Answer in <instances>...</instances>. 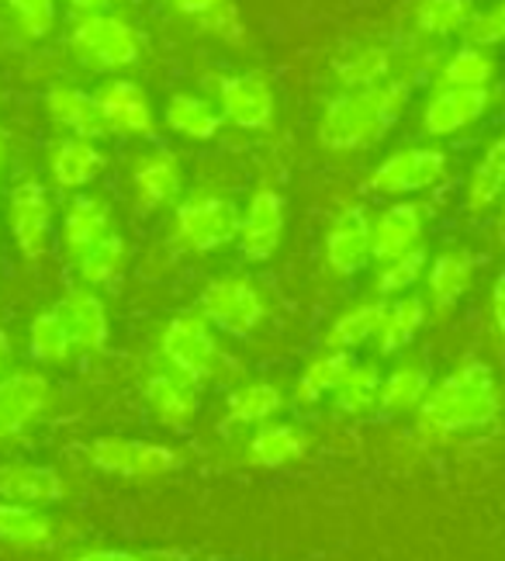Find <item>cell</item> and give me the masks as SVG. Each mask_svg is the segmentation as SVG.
Returning <instances> with one entry per match:
<instances>
[{
  "mask_svg": "<svg viewBox=\"0 0 505 561\" xmlns=\"http://www.w3.org/2000/svg\"><path fill=\"white\" fill-rule=\"evenodd\" d=\"M433 388V375L426 364L420 360H402L385 375L381 381V402L378 409L388 416H405V413H420V405L426 402Z\"/></svg>",
  "mask_w": 505,
  "mask_h": 561,
  "instance_id": "obj_30",
  "label": "cell"
},
{
  "mask_svg": "<svg viewBox=\"0 0 505 561\" xmlns=\"http://www.w3.org/2000/svg\"><path fill=\"white\" fill-rule=\"evenodd\" d=\"M70 561H149V558L125 551V548H87V551H77Z\"/></svg>",
  "mask_w": 505,
  "mask_h": 561,
  "instance_id": "obj_44",
  "label": "cell"
},
{
  "mask_svg": "<svg viewBox=\"0 0 505 561\" xmlns=\"http://www.w3.org/2000/svg\"><path fill=\"white\" fill-rule=\"evenodd\" d=\"M66 4H70L77 14H94V11H107L112 0H66Z\"/></svg>",
  "mask_w": 505,
  "mask_h": 561,
  "instance_id": "obj_48",
  "label": "cell"
},
{
  "mask_svg": "<svg viewBox=\"0 0 505 561\" xmlns=\"http://www.w3.org/2000/svg\"><path fill=\"white\" fill-rule=\"evenodd\" d=\"M218 112L236 128L263 133V128L274 125L277 98H274V88L260 73H236V77L218 80Z\"/></svg>",
  "mask_w": 505,
  "mask_h": 561,
  "instance_id": "obj_14",
  "label": "cell"
},
{
  "mask_svg": "<svg viewBox=\"0 0 505 561\" xmlns=\"http://www.w3.org/2000/svg\"><path fill=\"white\" fill-rule=\"evenodd\" d=\"M471 14V0H423L415 8V28L429 38H447L454 32H464Z\"/></svg>",
  "mask_w": 505,
  "mask_h": 561,
  "instance_id": "obj_40",
  "label": "cell"
},
{
  "mask_svg": "<svg viewBox=\"0 0 505 561\" xmlns=\"http://www.w3.org/2000/svg\"><path fill=\"white\" fill-rule=\"evenodd\" d=\"M492 319H495L498 336L505 340V271L495 277V285H492Z\"/></svg>",
  "mask_w": 505,
  "mask_h": 561,
  "instance_id": "obj_45",
  "label": "cell"
},
{
  "mask_svg": "<svg viewBox=\"0 0 505 561\" xmlns=\"http://www.w3.org/2000/svg\"><path fill=\"white\" fill-rule=\"evenodd\" d=\"M104 163L107 160L94 139L66 136L49 149V178L59 191L83 194V187H91L101 178Z\"/></svg>",
  "mask_w": 505,
  "mask_h": 561,
  "instance_id": "obj_22",
  "label": "cell"
},
{
  "mask_svg": "<svg viewBox=\"0 0 505 561\" xmlns=\"http://www.w3.org/2000/svg\"><path fill=\"white\" fill-rule=\"evenodd\" d=\"M429 271V256L426 250H412L405 256H394L388 264H378V274H375V295L378 298H399V295H412V288L420 285Z\"/></svg>",
  "mask_w": 505,
  "mask_h": 561,
  "instance_id": "obj_39",
  "label": "cell"
},
{
  "mask_svg": "<svg viewBox=\"0 0 505 561\" xmlns=\"http://www.w3.org/2000/svg\"><path fill=\"white\" fill-rule=\"evenodd\" d=\"M284 405H288V396H284L280 385L263 381V378L243 381V385H236L226 399V423L239 430L267 426L284 413Z\"/></svg>",
  "mask_w": 505,
  "mask_h": 561,
  "instance_id": "obj_23",
  "label": "cell"
},
{
  "mask_svg": "<svg viewBox=\"0 0 505 561\" xmlns=\"http://www.w3.org/2000/svg\"><path fill=\"white\" fill-rule=\"evenodd\" d=\"M131 191L142 208H163L177 205L184 191V170L181 160L170 149H152L136 167H131Z\"/></svg>",
  "mask_w": 505,
  "mask_h": 561,
  "instance_id": "obj_21",
  "label": "cell"
},
{
  "mask_svg": "<svg viewBox=\"0 0 505 561\" xmlns=\"http://www.w3.org/2000/svg\"><path fill=\"white\" fill-rule=\"evenodd\" d=\"M56 309L66 322V330L73 336L77 354H101L107 347V340H112V316H107L101 291L87 288L77 280L73 288H66Z\"/></svg>",
  "mask_w": 505,
  "mask_h": 561,
  "instance_id": "obj_16",
  "label": "cell"
},
{
  "mask_svg": "<svg viewBox=\"0 0 505 561\" xmlns=\"http://www.w3.org/2000/svg\"><path fill=\"white\" fill-rule=\"evenodd\" d=\"M56 541V524L46 510L0 500V545L18 551H42Z\"/></svg>",
  "mask_w": 505,
  "mask_h": 561,
  "instance_id": "obj_29",
  "label": "cell"
},
{
  "mask_svg": "<svg viewBox=\"0 0 505 561\" xmlns=\"http://www.w3.org/2000/svg\"><path fill=\"white\" fill-rule=\"evenodd\" d=\"M11 357H14V340H11V333L4 327H0V375H8Z\"/></svg>",
  "mask_w": 505,
  "mask_h": 561,
  "instance_id": "obj_47",
  "label": "cell"
},
{
  "mask_svg": "<svg viewBox=\"0 0 505 561\" xmlns=\"http://www.w3.org/2000/svg\"><path fill=\"white\" fill-rule=\"evenodd\" d=\"M73 267H77L80 285L94 288V291L115 288V285H118V277H122V271H125V240H122V232L107 236V240L97 243L91 253H83Z\"/></svg>",
  "mask_w": 505,
  "mask_h": 561,
  "instance_id": "obj_36",
  "label": "cell"
},
{
  "mask_svg": "<svg viewBox=\"0 0 505 561\" xmlns=\"http://www.w3.org/2000/svg\"><path fill=\"white\" fill-rule=\"evenodd\" d=\"M423 232H426V211L415 202H394L381 215L370 219V250H375V261L388 264L394 256H405L412 250L423 247Z\"/></svg>",
  "mask_w": 505,
  "mask_h": 561,
  "instance_id": "obj_18",
  "label": "cell"
},
{
  "mask_svg": "<svg viewBox=\"0 0 505 561\" xmlns=\"http://www.w3.org/2000/svg\"><path fill=\"white\" fill-rule=\"evenodd\" d=\"M173 8H177L181 14H187V18H202V14H208L211 8H218L222 0H170Z\"/></svg>",
  "mask_w": 505,
  "mask_h": 561,
  "instance_id": "obj_46",
  "label": "cell"
},
{
  "mask_svg": "<svg viewBox=\"0 0 505 561\" xmlns=\"http://www.w3.org/2000/svg\"><path fill=\"white\" fill-rule=\"evenodd\" d=\"M0 500L46 510L66 500V479L53 465L8 461L0 465Z\"/></svg>",
  "mask_w": 505,
  "mask_h": 561,
  "instance_id": "obj_20",
  "label": "cell"
},
{
  "mask_svg": "<svg viewBox=\"0 0 505 561\" xmlns=\"http://www.w3.org/2000/svg\"><path fill=\"white\" fill-rule=\"evenodd\" d=\"M502 409V392L492 364L460 360L450 375L433 381L426 402L415 413V426L426 440H450L485 430Z\"/></svg>",
  "mask_w": 505,
  "mask_h": 561,
  "instance_id": "obj_1",
  "label": "cell"
},
{
  "mask_svg": "<svg viewBox=\"0 0 505 561\" xmlns=\"http://www.w3.org/2000/svg\"><path fill=\"white\" fill-rule=\"evenodd\" d=\"M474 256L468 250H444L433 256L426 271V301L436 312H450L460 298L471 291Z\"/></svg>",
  "mask_w": 505,
  "mask_h": 561,
  "instance_id": "obj_26",
  "label": "cell"
},
{
  "mask_svg": "<svg viewBox=\"0 0 505 561\" xmlns=\"http://www.w3.org/2000/svg\"><path fill=\"white\" fill-rule=\"evenodd\" d=\"M447 178V153L433 146H409L399 153L385 157L375 174H370V191L385 198H405V194L429 191Z\"/></svg>",
  "mask_w": 505,
  "mask_h": 561,
  "instance_id": "obj_10",
  "label": "cell"
},
{
  "mask_svg": "<svg viewBox=\"0 0 505 561\" xmlns=\"http://www.w3.org/2000/svg\"><path fill=\"white\" fill-rule=\"evenodd\" d=\"M160 364L170 371H177L181 378L194 381L197 388L222 378L226 371V351L222 340L211 330V322L202 312H177L173 316L163 333H160Z\"/></svg>",
  "mask_w": 505,
  "mask_h": 561,
  "instance_id": "obj_3",
  "label": "cell"
},
{
  "mask_svg": "<svg viewBox=\"0 0 505 561\" xmlns=\"http://www.w3.org/2000/svg\"><path fill=\"white\" fill-rule=\"evenodd\" d=\"M354 360H357L354 354L329 351V347L322 354H315L301 368V375L295 378V402L298 405H319L322 399H333V392L346 378V371L354 368Z\"/></svg>",
  "mask_w": 505,
  "mask_h": 561,
  "instance_id": "obj_32",
  "label": "cell"
},
{
  "mask_svg": "<svg viewBox=\"0 0 505 561\" xmlns=\"http://www.w3.org/2000/svg\"><path fill=\"white\" fill-rule=\"evenodd\" d=\"M142 399L149 405L152 420H157L160 426L184 430V426L194 423L197 409H202V388L160 364V368H152L146 375V381H142Z\"/></svg>",
  "mask_w": 505,
  "mask_h": 561,
  "instance_id": "obj_15",
  "label": "cell"
},
{
  "mask_svg": "<svg viewBox=\"0 0 505 561\" xmlns=\"http://www.w3.org/2000/svg\"><path fill=\"white\" fill-rule=\"evenodd\" d=\"M87 458L101 474L125 482H157L181 468V450L157 440H136V437H97L87 450Z\"/></svg>",
  "mask_w": 505,
  "mask_h": 561,
  "instance_id": "obj_7",
  "label": "cell"
},
{
  "mask_svg": "<svg viewBox=\"0 0 505 561\" xmlns=\"http://www.w3.org/2000/svg\"><path fill=\"white\" fill-rule=\"evenodd\" d=\"M412 88L405 80H388L375 91H343L322 107L319 146L329 153H354L375 146L402 118Z\"/></svg>",
  "mask_w": 505,
  "mask_h": 561,
  "instance_id": "obj_2",
  "label": "cell"
},
{
  "mask_svg": "<svg viewBox=\"0 0 505 561\" xmlns=\"http://www.w3.org/2000/svg\"><path fill=\"white\" fill-rule=\"evenodd\" d=\"M505 194V136L495 139L485 157L478 160L474 174L468 181V208L471 211H485L492 208Z\"/></svg>",
  "mask_w": 505,
  "mask_h": 561,
  "instance_id": "obj_37",
  "label": "cell"
},
{
  "mask_svg": "<svg viewBox=\"0 0 505 561\" xmlns=\"http://www.w3.org/2000/svg\"><path fill=\"white\" fill-rule=\"evenodd\" d=\"M197 312H202L215 333L243 340L263 327L271 312V301L253 277L243 274H222L211 277L197 295Z\"/></svg>",
  "mask_w": 505,
  "mask_h": 561,
  "instance_id": "obj_5",
  "label": "cell"
},
{
  "mask_svg": "<svg viewBox=\"0 0 505 561\" xmlns=\"http://www.w3.org/2000/svg\"><path fill=\"white\" fill-rule=\"evenodd\" d=\"M18 28L32 38H46L56 28V0H8Z\"/></svg>",
  "mask_w": 505,
  "mask_h": 561,
  "instance_id": "obj_41",
  "label": "cell"
},
{
  "mask_svg": "<svg viewBox=\"0 0 505 561\" xmlns=\"http://www.w3.org/2000/svg\"><path fill=\"white\" fill-rule=\"evenodd\" d=\"M46 112L70 136L94 139V142L101 136H107V125L101 118L97 98L80 91V88H70V83H56V88H49V94H46Z\"/></svg>",
  "mask_w": 505,
  "mask_h": 561,
  "instance_id": "obj_25",
  "label": "cell"
},
{
  "mask_svg": "<svg viewBox=\"0 0 505 561\" xmlns=\"http://www.w3.org/2000/svg\"><path fill=\"white\" fill-rule=\"evenodd\" d=\"M309 450V434L295 423H267L256 426L253 437L246 440V458L256 468H284L305 458Z\"/></svg>",
  "mask_w": 505,
  "mask_h": 561,
  "instance_id": "obj_28",
  "label": "cell"
},
{
  "mask_svg": "<svg viewBox=\"0 0 505 561\" xmlns=\"http://www.w3.org/2000/svg\"><path fill=\"white\" fill-rule=\"evenodd\" d=\"M146 558H149V561H187V558L177 554V551H149Z\"/></svg>",
  "mask_w": 505,
  "mask_h": 561,
  "instance_id": "obj_49",
  "label": "cell"
},
{
  "mask_svg": "<svg viewBox=\"0 0 505 561\" xmlns=\"http://www.w3.org/2000/svg\"><path fill=\"white\" fill-rule=\"evenodd\" d=\"M94 98H97L107 133L125 136V139H149L157 133V112H152L149 94L136 80L112 77L94 91Z\"/></svg>",
  "mask_w": 505,
  "mask_h": 561,
  "instance_id": "obj_13",
  "label": "cell"
},
{
  "mask_svg": "<svg viewBox=\"0 0 505 561\" xmlns=\"http://www.w3.org/2000/svg\"><path fill=\"white\" fill-rule=\"evenodd\" d=\"M239 208L226 194H191L173 211V240L187 253H215L236 243L239 236Z\"/></svg>",
  "mask_w": 505,
  "mask_h": 561,
  "instance_id": "obj_6",
  "label": "cell"
},
{
  "mask_svg": "<svg viewBox=\"0 0 505 561\" xmlns=\"http://www.w3.org/2000/svg\"><path fill=\"white\" fill-rule=\"evenodd\" d=\"M115 215L112 205L97 194H73L70 205L62 211V226H59V243L66 256L77 264L83 253H91L97 243H104L107 236H115Z\"/></svg>",
  "mask_w": 505,
  "mask_h": 561,
  "instance_id": "obj_17",
  "label": "cell"
},
{
  "mask_svg": "<svg viewBox=\"0 0 505 561\" xmlns=\"http://www.w3.org/2000/svg\"><path fill=\"white\" fill-rule=\"evenodd\" d=\"M0 170H4V139H0Z\"/></svg>",
  "mask_w": 505,
  "mask_h": 561,
  "instance_id": "obj_50",
  "label": "cell"
},
{
  "mask_svg": "<svg viewBox=\"0 0 505 561\" xmlns=\"http://www.w3.org/2000/svg\"><path fill=\"white\" fill-rule=\"evenodd\" d=\"M381 368L375 360H354V368L346 371L340 388L333 392V405L343 416H367L375 413L381 402Z\"/></svg>",
  "mask_w": 505,
  "mask_h": 561,
  "instance_id": "obj_34",
  "label": "cell"
},
{
  "mask_svg": "<svg viewBox=\"0 0 505 561\" xmlns=\"http://www.w3.org/2000/svg\"><path fill=\"white\" fill-rule=\"evenodd\" d=\"M343 91H375L391 80V53L385 46H360L336 62Z\"/></svg>",
  "mask_w": 505,
  "mask_h": 561,
  "instance_id": "obj_35",
  "label": "cell"
},
{
  "mask_svg": "<svg viewBox=\"0 0 505 561\" xmlns=\"http://www.w3.org/2000/svg\"><path fill=\"white\" fill-rule=\"evenodd\" d=\"M492 104V91L489 88H436L423 107V133L426 136H454V133H464L468 125L481 122V115L489 112Z\"/></svg>",
  "mask_w": 505,
  "mask_h": 561,
  "instance_id": "obj_19",
  "label": "cell"
},
{
  "mask_svg": "<svg viewBox=\"0 0 505 561\" xmlns=\"http://www.w3.org/2000/svg\"><path fill=\"white\" fill-rule=\"evenodd\" d=\"M8 229L25 261H42L53 247V198L49 187L25 178L8 194Z\"/></svg>",
  "mask_w": 505,
  "mask_h": 561,
  "instance_id": "obj_8",
  "label": "cell"
},
{
  "mask_svg": "<svg viewBox=\"0 0 505 561\" xmlns=\"http://www.w3.org/2000/svg\"><path fill=\"white\" fill-rule=\"evenodd\" d=\"M163 122L170 133H177L191 142H208L218 136V128H222V112H218V104L202 98V94H173L163 107Z\"/></svg>",
  "mask_w": 505,
  "mask_h": 561,
  "instance_id": "obj_31",
  "label": "cell"
},
{
  "mask_svg": "<svg viewBox=\"0 0 505 561\" xmlns=\"http://www.w3.org/2000/svg\"><path fill=\"white\" fill-rule=\"evenodd\" d=\"M56 392L38 368L0 375V444H11L49 413Z\"/></svg>",
  "mask_w": 505,
  "mask_h": 561,
  "instance_id": "obj_9",
  "label": "cell"
},
{
  "mask_svg": "<svg viewBox=\"0 0 505 561\" xmlns=\"http://www.w3.org/2000/svg\"><path fill=\"white\" fill-rule=\"evenodd\" d=\"M426 319H429V301L423 295H399V298H388L385 301V319H381V330L375 347L381 357H394L402 354L405 347H412L415 336L426 330Z\"/></svg>",
  "mask_w": 505,
  "mask_h": 561,
  "instance_id": "obj_24",
  "label": "cell"
},
{
  "mask_svg": "<svg viewBox=\"0 0 505 561\" xmlns=\"http://www.w3.org/2000/svg\"><path fill=\"white\" fill-rule=\"evenodd\" d=\"M197 21H202V28H205V32H211V35H218V38H226V42H232V46H239V42L246 38V28H243V21H239V11L229 4V0H222V4L211 8L208 14H202Z\"/></svg>",
  "mask_w": 505,
  "mask_h": 561,
  "instance_id": "obj_43",
  "label": "cell"
},
{
  "mask_svg": "<svg viewBox=\"0 0 505 561\" xmlns=\"http://www.w3.org/2000/svg\"><path fill=\"white\" fill-rule=\"evenodd\" d=\"M381 319H385V298L375 295V298L354 301V306H346L333 322H329L325 347L329 351H346V354L367 347V343L378 340Z\"/></svg>",
  "mask_w": 505,
  "mask_h": 561,
  "instance_id": "obj_27",
  "label": "cell"
},
{
  "mask_svg": "<svg viewBox=\"0 0 505 561\" xmlns=\"http://www.w3.org/2000/svg\"><path fill=\"white\" fill-rule=\"evenodd\" d=\"M322 261H325L329 274H336V277H354L375 261L367 208L349 205L329 222V229L322 236Z\"/></svg>",
  "mask_w": 505,
  "mask_h": 561,
  "instance_id": "obj_12",
  "label": "cell"
},
{
  "mask_svg": "<svg viewBox=\"0 0 505 561\" xmlns=\"http://www.w3.org/2000/svg\"><path fill=\"white\" fill-rule=\"evenodd\" d=\"M77 354L73 336L66 330L59 309H42L28 322V357L38 368H59Z\"/></svg>",
  "mask_w": 505,
  "mask_h": 561,
  "instance_id": "obj_33",
  "label": "cell"
},
{
  "mask_svg": "<svg viewBox=\"0 0 505 561\" xmlns=\"http://www.w3.org/2000/svg\"><path fill=\"white\" fill-rule=\"evenodd\" d=\"M70 53L91 70L118 73L136 67L142 56V38L125 18L112 11L77 14L70 28Z\"/></svg>",
  "mask_w": 505,
  "mask_h": 561,
  "instance_id": "obj_4",
  "label": "cell"
},
{
  "mask_svg": "<svg viewBox=\"0 0 505 561\" xmlns=\"http://www.w3.org/2000/svg\"><path fill=\"white\" fill-rule=\"evenodd\" d=\"M464 38H468V46H478V49H492L498 42H505V4L471 14V21L464 25Z\"/></svg>",
  "mask_w": 505,
  "mask_h": 561,
  "instance_id": "obj_42",
  "label": "cell"
},
{
  "mask_svg": "<svg viewBox=\"0 0 505 561\" xmlns=\"http://www.w3.org/2000/svg\"><path fill=\"white\" fill-rule=\"evenodd\" d=\"M284 226H288L284 194L274 187H256L243 208V219H239L236 250L243 253V261H250V264L271 261V256L280 250Z\"/></svg>",
  "mask_w": 505,
  "mask_h": 561,
  "instance_id": "obj_11",
  "label": "cell"
},
{
  "mask_svg": "<svg viewBox=\"0 0 505 561\" xmlns=\"http://www.w3.org/2000/svg\"><path fill=\"white\" fill-rule=\"evenodd\" d=\"M495 77V59L489 49L478 46H460L457 53H450L440 67V88H489Z\"/></svg>",
  "mask_w": 505,
  "mask_h": 561,
  "instance_id": "obj_38",
  "label": "cell"
}]
</instances>
